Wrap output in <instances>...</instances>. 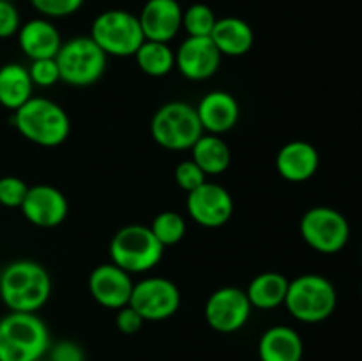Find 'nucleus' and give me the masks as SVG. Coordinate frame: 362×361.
I'll list each match as a JSON object with an SVG mask.
<instances>
[{"mask_svg": "<svg viewBox=\"0 0 362 361\" xmlns=\"http://www.w3.org/2000/svg\"><path fill=\"white\" fill-rule=\"evenodd\" d=\"M165 246L156 239L151 227L126 225L110 241V258L126 273H147L163 258Z\"/></svg>", "mask_w": 362, "mask_h": 361, "instance_id": "nucleus-5", "label": "nucleus"}, {"mask_svg": "<svg viewBox=\"0 0 362 361\" xmlns=\"http://www.w3.org/2000/svg\"><path fill=\"white\" fill-rule=\"evenodd\" d=\"M173 177H175L177 186L186 191V193L197 190V188H200L207 180V176L204 173V170L193 159H184V161H180L175 166Z\"/></svg>", "mask_w": 362, "mask_h": 361, "instance_id": "nucleus-31", "label": "nucleus"}, {"mask_svg": "<svg viewBox=\"0 0 362 361\" xmlns=\"http://www.w3.org/2000/svg\"><path fill=\"white\" fill-rule=\"evenodd\" d=\"M152 234L163 246H173L179 244L186 236V219L177 211H163L152 219Z\"/></svg>", "mask_w": 362, "mask_h": 361, "instance_id": "nucleus-26", "label": "nucleus"}, {"mask_svg": "<svg viewBox=\"0 0 362 361\" xmlns=\"http://www.w3.org/2000/svg\"><path fill=\"white\" fill-rule=\"evenodd\" d=\"M21 27V16L16 4L0 0V39H9L18 34Z\"/></svg>", "mask_w": 362, "mask_h": 361, "instance_id": "nucleus-32", "label": "nucleus"}, {"mask_svg": "<svg viewBox=\"0 0 362 361\" xmlns=\"http://www.w3.org/2000/svg\"><path fill=\"white\" fill-rule=\"evenodd\" d=\"M13 124L25 140L41 147H57L69 138L71 119L59 103L32 96L14 110Z\"/></svg>", "mask_w": 362, "mask_h": 361, "instance_id": "nucleus-3", "label": "nucleus"}, {"mask_svg": "<svg viewBox=\"0 0 362 361\" xmlns=\"http://www.w3.org/2000/svg\"><path fill=\"white\" fill-rule=\"evenodd\" d=\"M18 45L20 50L30 60L55 59L62 46L59 28L48 18H32L21 23L18 30Z\"/></svg>", "mask_w": 362, "mask_h": 361, "instance_id": "nucleus-18", "label": "nucleus"}, {"mask_svg": "<svg viewBox=\"0 0 362 361\" xmlns=\"http://www.w3.org/2000/svg\"><path fill=\"white\" fill-rule=\"evenodd\" d=\"M20 209L27 222L34 227L53 229L67 218L69 202L59 188L49 186V184H35V186H28Z\"/></svg>", "mask_w": 362, "mask_h": 361, "instance_id": "nucleus-13", "label": "nucleus"}, {"mask_svg": "<svg viewBox=\"0 0 362 361\" xmlns=\"http://www.w3.org/2000/svg\"><path fill=\"white\" fill-rule=\"evenodd\" d=\"M288 283L290 280L281 273H260L247 285L246 296L250 299L251 306L257 308V310H274V308L285 304Z\"/></svg>", "mask_w": 362, "mask_h": 361, "instance_id": "nucleus-23", "label": "nucleus"}, {"mask_svg": "<svg viewBox=\"0 0 362 361\" xmlns=\"http://www.w3.org/2000/svg\"><path fill=\"white\" fill-rule=\"evenodd\" d=\"M211 39L223 57H243L253 48L255 32L243 18L225 16L218 18Z\"/></svg>", "mask_w": 362, "mask_h": 361, "instance_id": "nucleus-21", "label": "nucleus"}, {"mask_svg": "<svg viewBox=\"0 0 362 361\" xmlns=\"http://www.w3.org/2000/svg\"><path fill=\"white\" fill-rule=\"evenodd\" d=\"M320 154L317 147L306 140H292L279 149L276 168L279 176L290 183H304L317 173Z\"/></svg>", "mask_w": 362, "mask_h": 361, "instance_id": "nucleus-19", "label": "nucleus"}, {"mask_svg": "<svg viewBox=\"0 0 362 361\" xmlns=\"http://www.w3.org/2000/svg\"><path fill=\"white\" fill-rule=\"evenodd\" d=\"M299 230L304 243L324 255L338 253L350 239L349 219L338 209L327 205L308 209L300 218Z\"/></svg>", "mask_w": 362, "mask_h": 361, "instance_id": "nucleus-9", "label": "nucleus"}, {"mask_svg": "<svg viewBox=\"0 0 362 361\" xmlns=\"http://www.w3.org/2000/svg\"><path fill=\"white\" fill-rule=\"evenodd\" d=\"M221 59L211 38L187 35L175 52V67L186 80L204 81L218 73Z\"/></svg>", "mask_w": 362, "mask_h": 361, "instance_id": "nucleus-14", "label": "nucleus"}, {"mask_svg": "<svg viewBox=\"0 0 362 361\" xmlns=\"http://www.w3.org/2000/svg\"><path fill=\"white\" fill-rule=\"evenodd\" d=\"M55 62L59 66L60 81L73 87H88L105 74L108 55L90 35H76L62 42Z\"/></svg>", "mask_w": 362, "mask_h": 361, "instance_id": "nucleus-7", "label": "nucleus"}, {"mask_svg": "<svg viewBox=\"0 0 362 361\" xmlns=\"http://www.w3.org/2000/svg\"><path fill=\"white\" fill-rule=\"evenodd\" d=\"M191 159L204 170L205 176H219L228 170L232 152L219 134L204 133L191 147Z\"/></svg>", "mask_w": 362, "mask_h": 361, "instance_id": "nucleus-24", "label": "nucleus"}, {"mask_svg": "<svg viewBox=\"0 0 362 361\" xmlns=\"http://www.w3.org/2000/svg\"><path fill=\"white\" fill-rule=\"evenodd\" d=\"M115 324H117V329H119L120 333H124V335H134V333H138L141 328H144L145 321L144 317L134 310V308H131L129 304H126V306L117 310Z\"/></svg>", "mask_w": 362, "mask_h": 361, "instance_id": "nucleus-34", "label": "nucleus"}, {"mask_svg": "<svg viewBox=\"0 0 362 361\" xmlns=\"http://www.w3.org/2000/svg\"><path fill=\"white\" fill-rule=\"evenodd\" d=\"M182 7L177 0H147L138 20L147 41L170 42L182 28Z\"/></svg>", "mask_w": 362, "mask_h": 361, "instance_id": "nucleus-16", "label": "nucleus"}, {"mask_svg": "<svg viewBox=\"0 0 362 361\" xmlns=\"http://www.w3.org/2000/svg\"><path fill=\"white\" fill-rule=\"evenodd\" d=\"M52 296V278L34 260L9 262L0 271V299L9 311L37 314Z\"/></svg>", "mask_w": 362, "mask_h": 361, "instance_id": "nucleus-1", "label": "nucleus"}, {"mask_svg": "<svg viewBox=\"0 0 362 361\" xmlns=\"http://www.w3.org/2000/svg\"><path fill=\"white\" fill-rule=\"evenodd\" d=\"M186 209L191 219L205 229L226 225L233 214V198L225 186L205 180L200 188L189 191Z\"/></svg>", "mask_w": 362, "mask_h": 361, "instance_id": "nucleus-12", "label": "nucleus"}, {"mask_svg": "<svg viewBox=\"0 0 362 361\" xmlns=\"http://www.w3.org/2000/svg\"><path fill=\"white\" fill-rule=\"evenodd\" d=\"M34 84L28 74V67L18 62L0 66V106L6 110H18L32 98Z\"/></svg>", "mask_w": 362, "mask_h": 361, "instance_id": "nucleus-22", "label": "nucleus"}, {"mask_svg": "<svg viewBox=\"0 0 362 361\" xmlns=\"http://www.w3.org/2000/svg\"><path fill=\"white\" fill-rule=\"evenodd\" d=\"M39 361H42V360H39Z\"/></svg>", "mask_w": 362, "mask_h": 361, "instance_id": "nucleus-36", "label": "nucleus"}, {"mask_svg": "<svg viewBox=\"0 0 362 361\" xmlns=\"http://www.w3.org/2000/svg\"><path fill=\"white\" fill-rule=\"evenodd\" d=\"M28 186L21 177L4 176L0 177V205L4 207H21L27 195Z\"/></svg>", "mask_w": 362, "mask_h": 361, "instance_id": "nucleus-30", "label": "nucleus"}, {"mask_svg": "<svg viewBox=\"0 0 362 361\" xmlns=\"http://www.w3.org/2000/svg\"><path fill=\"white\" fill-rule=\"evenodd\" d=\"M134 59L138 67L152 78L166 76L175 67V52L170 48L168 42L145 39L144 45L134 53Z\"/></svg>", "mask_w": 362, "mask_h": 361, "instance_id": "nucleus-25", "label": "nucleus"}, {"mask_svg": "<svg viewBox=\"0 0 362 361\" xmlns=\"http://www.w3.org/2000/svg\"><path fill=\"white\" fill-rule=\"evenodd\" d=\"M48 361H85V350L73 340H60L49 345Z\"/></svg>", "mask_w": 362, "mask_h": 361, "instance_id": "nucleus-33", "label": "nucleus"}, {"mask_svg": "<svg viewBox=\"0 0 362 361\" xmlns=\"http://www.w3.org/2000/svg\"><path fill=\"white\" fill-rule=\"evenodd\" d=\"M133 287L134 283L129 273L113 262L99 264L88 276V292L92 299L110 310H119L129 304Z\"/></svg>", "mask_w": 362, "mask_h": 361, "instance_id": "nucleus-15", "label": "nucleus"}, {"mask_svg": "<svg viewBox=\"0 0 362 361\" xmlns=\"http://www.w3.org/2000/svg\"><path fill=\"white\" fill-rule=\"evenodd\" d=\"M88 35L108 57H134L145 41L136 14L124 9H108L98 14Z\"/></svg>", "mask_w": 362, "mask_h": 361, "instance_id": "nucleus-8", "label": "nucleus"}, {"mask_svg": "<svg viewBox=\"0 0 362 361\" xmlns=\"http://www.w3.org/2000/svg\"><path fill=\"white\" fill-rule=\"evenodd\" d=\"M180 290L172 280L148 276L134 283L129 306L144 317L145 322L166 321L180 308Z\"/></svg>", "mask_w": 362, "mask_h": 361, "instance_id": "nucleus-10", "label": "nucleus"}, {"mask_svg": "<svg viewBox=\"0 0 362 361\" xmlns=\"http://www.w3.org/2000/svg\"><path fill=\"white\" fill-rule=\"evenodd\" d=\"M28 74H30V80L34 84V87L48 88L53 87L60 81V73L59 66H57L55 59H39V60H30V66H28Z\"/></svg>", "mask_w": 362, "mask_h": 361, "instance_id": "nucleus-29", "label": "nucleus"}, {"mask_svg": "<svg viewBox=\"0 0 362 361\" xmlns=\"http://www.w3.org/2000/svg\"><path fill=\"white\" fill-rule=\"evenodd\" d=\"M216 21L218 18L207 4H191L182 11V28L191 38H211Z\"/></svg>", "mask_w": 362, "mask_h": 361, "instance_id": "nucleus-27", "label": "nucleus"}, {"mask_svg": "<svg viewBox=\"0 0 362 361\" xmlns=\"http://www.w3.org/2000/svg\"><path fill=\"white\" fill-rule=\"evenodd\" d=\"M152 138L168 151H191L204 134L197 108L189 103L170 101L159 106L151 120Z\"/></svg>", "mask_w": 362, "mask_h": 361, "instance_id": "nucleus-6", "label": "nucleus"}, {"mask_svg": "<svg viewBox=\"0 0 362 361\" xmlns=\"http://www.w3.org/2000/svg\"><path fill=\"white\" fill-rule=\"evenodd\" d=\"M49 345L48 326L37 314L9 311L0 319V361H39Z\"/></svg>", "mask_w": 362, "mask_h": 361, "instance_id": "nucleus-2", "label": "nucleus"}, {"mask_svg": "<svg viewBox=\"0 0 362 361\" xmlns=\"http://www.w3.org/2000/svg\"><path fill=\"white\" fill-rule=\"evenodd\" d=\"M338 304V294L329 278L322 275H300L288 283L285 306L299 322L318 324L331 317Z\"/></svg>", "mask_w": 362, "mask_h": 361, "instance_id": "nucleus-4", "label": "nucleus"}, {"mask_svg": "<svg viewBox=\"0 0 362 361\" xmlns=\"http://www.w3.org/2000/svg\"><path fill=\"white\" fill-rule=\"evenodd\" d=\"M204 133L223 134L233 130L239 122L240 106L235 96L226 91H211L200 99L197 106Z\"/></svg>", "mask_w": 362, "mask_h": 361, "instance_id": "nucleus-17", "label": "nucleus"}, {"mask_svg": "<svg viewBox=\"0 0 362 361\" xmlns=\"http://www.w3.org/2000/svg\"><path fill=\"white\" fill-rule=\"evenodd\" d=\"M250 299L246 290L237 287H221L209 296L205 303V321L214 331L230 335L247 324L251 317Z\"/></svg>", "mask_w": 362, "mask_h": 361, "instance_id": "nucleus-11", "label": "nucleus"}, {"mask_svg": "<svg viewBox=\"0 0 362 361\" xmlns=\"http://www.w3.org/2000/svg\"><path fill=\"white\" fill-rule=\"evenodd\" d=\"M304 343L290 326H272L258 340L260 361H303Z\"/></svg>", "mask_w": 362, "mask_h": 361, "instance_id": "nucleus-20", "label": "nucleus"}, {"mask_svg": "<svg viewBox=\"0 0 362 361\" xmlns=\"http://www.w3.org/2000/svg\"><path fill=\"white\" fill-rule=\"evenodd\" d=\"M83 2L85 0H30L32 7L48 20L71 16L81 9Z\"/></svg>", "mask_w": 362, "mask_h": 361, "instance_id": "nucleus-28", "label": "nucleus"}, {"mask_svg": "<svg viewBox=\"0 0 362 361\" xmlns=\"http://www.w3.org/2000/svg\"><path fill=\"white\" fill-rule=\"evenodd\" d=\"M9 2H16V0H9Z\"/></svg>", "mask_w": 362, "mask_h": 361, "instance_id": "nucleus-35", "label": "nucleus"}, {"mask_svg": "<svg viewBox=\"0 0 362 361\" xmlns=\"http://www.w3.org/2000/svg\"><path fill=\"white\" fill-rule=\"evenodd\" d=\"M0 108H2V106H0Z\"/></svg>", "mask_w": 362, "mask_h": 361, "instance_id": "nucleus-37", "label": "nucleus"}]
</instances>
